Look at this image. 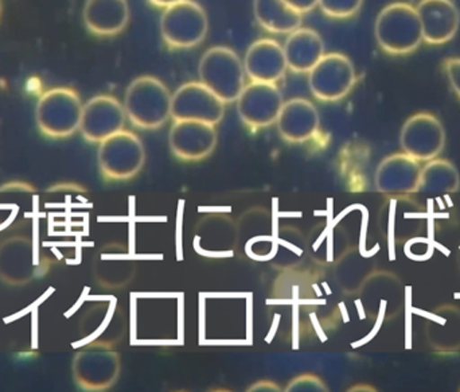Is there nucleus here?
<instances>
[{
  "label": "nucleus",
  "mask_w": 460,
  "mask_h": 392,
  "mask_svg": "<svg viewBox=\"0 0 460 392\" xmlns=\"http://www.w3.org/2000/svg\"><path fill=\"white\" fill-rule=\"evenodd\" d=\"M172 96L164 81L140 76L129 83L124 94L127 119L137 129H161L172 118Z\"/></svg>",
  "instance_id": "nucleus-1"
},
{
  "label": "nucleus",
  "mask_w": 460,
  "mask_h": 392,
  "mask_svg": "<svg viewBox=\"0 0 460 392\" xmlns=\"http://www.w3.org/2000/svg\"><path fill=\"white\" fill-rule=\"evenodd\" d=\"M83 102L75 89L57 86L40 94L35 107V121L40 134L50 139H65L80 131Z\"/></svg>",
  "instance_id": "nucleus-2"
},
{
  "label": "nucleus",
  "mask_w": 460,
  "mask_h": 392,
  "mask_svg": "<svg viewBox=\"0 0 460 392\" xmlns=\"http://www.w3.org/2000/svg\"><path fill=\"white\" fill-rule=\"evenodd\" d=\"M375 35L386 53H412L424 40L418 10L408 3H391L378 13Z\"/></svg>",
  "instance_id": "nucleus-3"
},
{
  "label": "nucleus",
  "mask_w": 460,
  "mask_h": 392,
  "mask_svg": "<svg viewBox=\"0 0 460 392\" xmlns=\"http://www.w3.org/2000/svg\"><path fill=\"white\" fill-rule=\"evenodd\" d=\"M50 259L37 240L13 235L0 240V281L8 286H24L49 272Z\"/></svg>",
  "instance_id": "nucleus-4"
},
{
  "label": "nucleus",
  "mask_w": 460,
  "mask_h": 392,
  "mask_svg": "<svg viewBox=\"0 0 460 392\" xmlns=\"http://www.w3.org/2000/svg\"><path fill=\"white\" fill-rule=\"evenodd\" d=\"M120 370V355L105 343H89L72 361L73 380L86 392L110 390L118 382Z\"/></svg>",
  "instance_id": "nucleus-5"
},
{
  "label": "nucleus",
  "mask_w": 460,
  "mask_h": 392,
  "mask_svg": "<svg viewBox=\"0 0 460 392\" xmlns=\"http://www.w3.org/2000/svg\"><path fill=\"white\" fill-rule=\"evenodd\" d=\"M199 76L226 104L235 102L245 86L243 59L228 46L208 49L199 59Z\"/></svg>",
  "instance_id": "nucleus-6"
},
{
  "label": "nucleus",
  "mask_w": 460,
  "mask_h": 392,
  "mask_svg": "<svg viewBox=\"0 0 460 392\" xmlns=\"http://www.w3.org/2000/svg\"><path fill=\"white\" fill-rule=\"evenodd\" d=\"M99 145L97 164L105 181H128L142 172L146 148L134 132L121 129Z\"/></svg>",
  "instance_id": "nucleus-7"
},
{
  "label": "nucleus",
  "mask_w": 460,
  "mask_h": 392,
  "mask_svg": "<svg viewBox=\"0 0 460 392\" xmlns=\"http://www.w3.org/2000/svg\"><path fill=\"white\" fill-rule=\"evenodd\" d=\"M162 38L174 49L196 48L209 32L207 11L194 0H181L164 8L161 15Z\"/></svg>",
  "instance_id": "nucleus-8"
},
{
  "label": "nucleus",
  "mask_w": 460,
  "mask_h": 392,
  "mask_svg": "<svg viewBox=\"0 0 460 392\" xmlns=\"http://www.w3.org/2000/svg\"><path fill=\"white\" fill-rule=\"evenodd\" d=\"M307 75L311 94L323 102H340L350 94L357 81L353 62L341 53L324 54Z\"/></svg>",
  "instance_id": "nucleus-9"
},
{
  "label": "nucleus",
  "mask_w": 460,
  "mask_h": 392,
  "mask_svg": "<svg viewBox=\"0 0 460 392\" xmlns=\"http://www.w3.org/2000/svg\"><path fill=\"white\" fill-rule=\"evenodd\" d=\"M400 146L402 153L418 159L419 162L431 161L440 156L445 150V127L434 113H415L402 124Z\"/></svg>",
  "instance_id": "nucleus-10"
},
{
  "label": "nucleus",
  "mask_w": 460,
  "mask_h": 392,
  "mask_svg": "<svg viewBox=\"0 0 460 392\" xmlns=\"http://www.w3.org/2000/svg\"><path fill=\"white\" fill-rule=\"evenodd\" d=\"M240 120L251 129H267L278 120L284 97L276 84L251 81L235 100Z\"/></svg>",
  "instance_id": "nucleus-11"
},
{
  "label": "nucleus",
  "mask_w": 460,
  "mask_h": 392,
  "mask_svg": "<svg viewBox=\"0 0 460 392\" xmlns=\"http://www.w3.org/2000/svg\"><path fill=\"white\" fill-rule=\"evenodd\" d=\"M226 115V102L201 81L183 84L172 96L174 120H199L217 126Z\"/></svg>",
  "instance_id": "nucleus-12"
},
{
  "label": "nucleus",
  "mask_w": 460,
  "mask_h": 392,
  "mask_svg": "<svg viewBox=\"0 0 460 392\" xmlns=\"http://www.w3.org/2000/svg\"><path fill=\"white\" fill-rule=\"evenodd\" d=\"M421 167V162L402 151L385 156L376 169V191L389 199L418 194Z\"/></svg>",
  "instance_id": "nucleus-13"
},
{
  "label": "nucleus",
  "mask_w": 460,
  "mask_h": 392,
  "mask_svg": "<svg viewBox=\"0 0 460 392\" xmlns=\"http://www.w3.org/2000/svg\"><path fill=\"white\" fill-rule=\"evenodd\" d=\"M123 102L112 94H97L84 104L80 132L89 143H102L126 126Z\"/></svg>",
  "instance_id": "nucleus-14"
},
{
  "label": "nucleus",
  "mask_w": 460,
  "mask_h": 392,
  "mask_svg": "<svg viewBox=\"0 0 460 392\" xmlns=\"http://www.w3.org/2000/svg\"><path fill=\"white\" fill-rule=\"evenodd\" d=\"M216 126L199 120H174L169 132V146L183 162H199L212 156L217 146Z\"/></svg>",
  "instance_id": "nucleus-15"
},
{
  "label": "nucleus",
  "mask_w": 460,
  "mask_h": 392,
  "mask_svg": "<svg viewBox=\"0 0 460 392\" xmlns=\"http://www.w3.org/2000/svg\"><path fill=\"white\" fill-rule=\"evenodd\" d=\"M243 69L251 81L276 84L286 75L287 61L284 49L278 40L260 38L246 49Z\"/></svg>",
  "instance_id": "nucleus-16"
},
{
  "label": "nucleus",
  "mask_w": 460,
  "mask_h": 392,
  "mask_svg": "<svg viewBox=\"0 0 460 392\" xmlns=\"http://www.w3.org/2000/svg\"><path fill=\"white\" fill-rule=\"evenodd\" d=\"M279 135L287 143H305L318 132L321 116L315 104L305 97L287 100L276 120Z\"/></svg>",
  "instance_id": "nucleus-17"
},
{
  "label": "nucleus",
  "mask_w": 460,
  "mask_h": 392,
  "mask_svg": "<svg viewBox=\"0 0 460 392\" xmlns=\"http://www.w3.org/2000/svg\"><path fill=\"white\" fill-rule=\"evenodd\" d=\"M424 42L442 45L456 37L460 13L453 0H420L416 7Z\"/></svg>",
  "instance_id": "nucleus-18"
},
{
  "label": "nucleus",
  "mask_w": 460,
  "mask_h": 392,
  "mask_svg": "<svg viewBox=\"0 0 460 392\" xmlns=\"http://www.w3.org/2000/svg\"><path fill=\"white\" fill-rule=\"evenodd\" d=\"M128 0H86L84 24L92 34L112 37L120 34L129 22Z\"/></svg>",
  "instance_id": "nucleus-19"
},
{
  "label": "nucleus",
  "mask_w": 460,
  "mask_h": 392,
  "mask_svg": "<svg viewBox=\"0 0 460 392\" xmlns=\"http://www.w3.org/2000/svg\"><path fill=\"white\" fill-rule=\"evenodd\" d=\"M426 337L438 353L460 352V307L446 304L427 316Z\"/></svg>",
  "instance_id": "nucleus-20"
},
{
  "label": "nucleus",
  "mask_w": 460,
  "mask_h": 392,
  "mask_svg": "<svg viewBox=\"0 0 460 392\" xmlns=\"http://www.w3.org/2000/svg\"><path fill=\"white\" fill-rule=\"evenodd\" d=\"M287 67L295 73H308L326 54L323 38L316 30L299 27L289 32L283 45Z\"/></svg>",
  "instance_id": "nucleus-21"
},
{
  "label": "nucleus",
  "mask_w": 460,
  "mask_h": 392,
  "mask_svg": "<svg viewBox=\"0 0 460 392\" xmlns=\"http://www.w3.org/2000/svg\"><path fill=\"white\" fill-rule=\"evenodd\" d=\"M459 189V170L453 162L439 156L424 162L421 167L419 194L429 197L448 196V194L458 193Z\"/></svg>",
  "instance_id": "nucleus-22"
},
{
  "label": "nucleus",
  "mask_w": 460,
  "mask_h": 392,
  "mask_svg": "<svg viewBox=\"0 0 460 392\" xmlns=\"http://www.w3.org/2000/svg\"><path fill=\"white\" fill-rule=\"evenodd\" d=\"M253 13L262 29L275 34H289L302 27L303 13L286 0H253Z\"/></svg>",
  "instance_id": "nucleus-23"
},
{
  "label": "nucleus",
  "mask_w": 460,
  "mask_h": 392,
  "mask_svg": "<svg viewBox=\"0 0 460 392\" xmlns=\"http://www.w3.org/2000/svg\"><path fill=\"white\" fill-rule=\"evenodd\" d=\"M364 0H318V7L330 18H351L361 10Z\"/></svg>",
  "instance_id": "nucleus-24"
},
{
  "label": "nucleus",
  "mask_w": 460,
  "mask_h": 392,
  "mask_svg": "<svg viewBox=\"0 0 460 392\" xmlns=\"http://www.w3.org/2000/svg\"><path fill=\"white\" fill-rule=\"evenodd\" d=\"M287 392H326L329 391L321 378L313 374H303L294 378L286 388Z\"/></svg>",
  "instance_id": "nucleus-25"
},
{
  "label": "nucleus",
  "mask_w": 460,
  "mask_h": 392,
  "mask_svg": "<svg viewBox=\"0 0 460 392\" xmlns=\"http://www.w3.org/2000/svg\"><path fill=\"white\" fill-rule=\"evenodd\" d=\"M446 75L454 94L460 99V58H450L445 62Z\"/></svg>",
  "instance_id": "nucleus-26"
},
{
  "label": "nucleus",
  "mask_w": 460,
  "mask_h": 392,
  "mask_svg": "<svg viewBox=\"0 0 460 392\" xmlns=\"http://www.w3.org/2000/svg\"><path fill=\"white\" fill-rule=\"evenodd\" d=\"M286 2L300 13H310L318 5V0H286Z\"/></svg>",
  "instance_id": "nucleus-27"
},
{
  "label": "nucleus",
  "mask_w": 460,
  "mask_h": 392,
  "mask_svg": "<svg viewBox=\"0 0 460 392\" xmlns=\"http://www.w3.org/2000/svg\"><path fill=\"white\" fill-rule=\"evenodd\" d=\"M248 391H280V388L275 385L273 382H268V380H261V382L256 383V385L251 386Z\"/></svg>",
  "instance_id": "nucleus-28"
},
{
  "label": "nucleus",
  "mask_w": 460,
  "mask_h": 392,
  "mask_svg": "<svg viewBox=\"0 0 460 392\" xmlns=\"http://www.w3.org/2000/svg\"><path fill=\"white\" fill-rule=\"evenodd\" d=\"M178 2H181V0H150L151 4L161 8L170 7V5L175 4Z\"/></svg>",
  "instance_id": "nucleus-29"
},
{
  "label": "nucleus",
  "mask_w": 460,
  "mask_h": 392,
  "mask_svg": "<svg viewBox=\"0 0 460 392\" xmlns=\"http://www.w3.org/2000/svg\"><path fill=\"white\" fill-rule=\"evenodd\" d=\"M458 266L460 269V245H459V248H458Z\"/></svg>",
  "instance_id": "nucleus-30"
},
{
  "label": "nucleus",
  "mask_w": 460,
  "mask_h": 392,
  "mask_svg": "<svg viewBox=\"0 0 460 392\" xmlns=\"http://www.w3.org/2000/svg\"><path fill=\"white\" fill-rule=\"evenodd\" d=\"M2 11H3V2L0 0V16H2Z\"/></svg>",
  "instance_id": "nucleus-31"
}]
</instances>
